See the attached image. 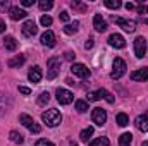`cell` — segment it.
<instances>
[{
    "instance_id": "obj_24",
    "label": "cell",
    "mask_w": 148,
    "mask_h": 146,
    "mask_svg": "<svg viewBox=\"0 0 148 146\" xmlns=\"http://www.w3.org/2000/svg\"><path fill=\"white\" fill-rule=\"evenodd\" d=\"M77 28H79V23L74 21L71 24H66V26H64V33H66V35H74V33L77 31Z\"/></svg>"
},
{
    "instance_id": "obj_27",
    "label": "cell",
    "mask_w": 148,
    "mask_h": 146,
    "mask_svg": "<svg viewBox=\"0 0 148 146\" xmlns=\"http://www.w3.org/2000/svg\"><path fill=\"white\" fill-rule=\"evenodd\" d=\"M76 110H77L79 113H84V112L88 110V102H84V100H77V102H76Z\"/></svg>"
},
{
    "instance_id": "obj_15",
    "label": "cell",
    "mask_w": 148,
    "mask_h": 146,
    "mask_svg": "<svg viewBox=\"0 0 148 146\" xmlns=\"http://www.w3.org/2000/svg\"><path fill=\"white\" fill-rule=\"evenodd\" d=\"M9 14H10V19L12 21H19V19H24L28 12L23 10V9H19V7H10L9 9Z\"/></svg>"
},
{
    "instance_id": "obj_30",
    "label": "cell",
    "mask_w": 148,
    "mask_h": 146,
    "mask_svg": "<svg viewBox=\"0 0 148 146\" xmlns=\"http://www.w3.org/2000/svg\"><path fill=\"white\" fill-rule=\"evenodd\" d=\"M38 5H40V9H41V10H50V9L53 7V3H52L50 0H41Z\"/></svg>"
},
{
    "instance_id": "obj_8",
    "label": "cell",
    "mask_w": 148,
    "mask_h": 146,
    "mask_svg": "<svg viewBox=\"0 0 148 146\" xmlns=\"http://www.w3.org/2000/svg\"><path fill=\"white\" fill-rule=\"evenodd\" d=\"M91 119H93V122L97 124V126H103L105 122H107V112L103 108H93L91 112Z\"/></svg>"
},
{
    "instance_id": "obj_39",
    "label": "cell",
    "mask_w": 148,
    "mask_h": 146,
    "mask_svg": "<svg viewBox=\"0 0 148 146\" xmlns=\"http://www.w3.org/2000/svg\"><path fill=\"white\" fill-rule=\"evenodd\" d=\"M21 3H23L24 7H29V5H33V0H23Z\"/></svg>"
},
{
    "instance_id": "obj_6",
    "label": "cell",
    "mask_w": 148,
    "mask_h": 146,
    "mask_svg": "<svg viewBox=\"0 0 148 146\" xmlns=\"http://www.w3.org/2000/svg\"><path fill=\"white\" fill-rule=\"evenodd\" d=\"M134 55L138 59H141V57L147 55V40L143 36H138L134 40Z\"/></svg>"
},
{
    "instance_id": "obj_14",
    "label": "cell",
    "mask_w": 148,
    "mask_h": 146,
    "mask_svg": "<svg viewBox=\"0 0 148 146\" xmlns=\"http://www.w3.org/2000/svg\"><path fill=\"white\" fill-rule=\"evenodd\" d=\"M136 127L141 132H148V113H143V115L136 117Z\"/></svg>"
},
{
    "instance_id": "obj_10",
    "label": "cell",
    "mask_w": 148,
    "mask_h": 146,
    "mask_svg": "<svg viewBox=\"0 0 148 146\" xmlns=\"http://www.w3.org/2000/svg\"><path fill=\"white\" fill-rule=\"evenodd\" d=\"M114 21H115V24H119L124 31H127V33H133L134 29H136V23L134 21H131V19H122V17H114Z\"/></svg>"
},
{
    "instance_id": "obj_38",
    "label": "cell",
    "mask_w": 148,
    "mask_h": 146,
    "mask_svg": "<svg viewBox=\"0 0 148 146\" xmlns=\"http://www.w3.org/2000/svg\"><path fill=\"white\" fill-rule=\"evenodd\" d=\"M91 46H93V38H88L86 43H84V48L88 50V48H91Z\"/></svg>"
},
{
    "instance_id": "obj_29",
    "label": "cell",
    "mask_w": 148,
    "mask_h": 146,
    "mask_svg": "<svg viewBox=\"0 0 148 146\" xmlns=\"http://www.w3.org/2000/svg\"><path fill=\"white\" fill-rule=\"evenodd\" d=\"M122 3H121V0H105V7H109V9H119Z\"/></svg>"
},
{
    "instance_id": "obj_3",
    "label": "cell",
    "mask_w": 148,
    "mask_h": 146,
    "mask_svg": "<svg viewBox=\"0 0 148 146\" xmlns=\"http://www.w3.org/2000/svg\"><path fill=\"white\" fill-rule=\"evenodd\" d=\"M124 74H126V62H124L121 57H117V59L114 60V64H112L110 77L112 79H121Z\"/></svg>"
},
{
    "instance_id": "obj_22",
    "label": "cell",
    "mask_w": 148,
    "mask_h": 146,
    "mask_svg": "<svg viewBox=\"0 0 148 146\" xmlns=\"http://www.w3.org/2000/svg\"><path fill=\"white\" fill-rule=\"evenodd\" d=\"M9 138H10V141H12V143H16V145H23V143H24L23 134H21V132H17V131H10Z\"/></svg>"
},
{
    "instance_id": "obj_11",
    "label": "cell",
    "mask_w": 148,
    "mask_h": 146,
    "mask_svg": "<svg viewBox=\"0 0 148 146\" xmlns=\"http://www.w3.org/2000/svg\"><path fill=\"white\" fill-rule=\"evenodd\" d=\"M36 33H38L36 23H35V21H31V19H28V21L23 24V35H24L26 38H33Z\"/></svg>"
},
{
    "instance_id": "obj_37",
    "label": "cell",
    "mask_w": 148,
    "mask_h": 146,
    "mask_svg": "<svg viewBox=\"0 0 148 146\" xmlns=\"http://www.w3.org/2000/svg\"><path fill=\"white\" fill-rule=\"evenodd\" d=\"M64 57H66V60H74V57H76V55H74L73 52H66V53H64Z\"/></svg>"
},
{
    "instance_id": "obj_5",
    "label": "cell",
    "mask_w": 148,
    "mask_h": 146,
    "mask_svg": "<svg viewBox=\"0 0 148 146\" xmlns=\"http://www.w3.org/2000/svg\"><path fill=\"white\" fill-rule=\"evenodd\" d=\"M102 98L107 100L109 103H114V102H115V98L112 96L107 89H98V91H95V93H88V102H95V100H102Z\"/></svg>"
},
{
    "instance_id": "obj_31",
    "label": "cell",
    "mask_w": 148,
    "mask_h": 146,
    "mask_svg": "<svg viewBox=\"0 0 148 146\" xmlns=\"http://www.w3.org/2000/svg\"><path fill=\"white\" fill-rule=\"evenodd\" d=\"M40 23H41V26H52V17L50 16H41V19H40Z\"/></svg>"
},
{
    "instance_id": "obj_20",
    "label": "cell",
    "mask_w": 148,
    "mask_h": 146,
    "mask_svg": "<svg viewBox=\"0 0 148 146\" xmlns=\"http://www.w3.org/2000/svg\"><path fill=\"white\" fill-rule=\"evenodd\" d=\"M24 62H26V57H24V55H16L14 59L9 60V67H12V69H14V67H21Z\"/></svg>"
},
{
    "instance_id": "obj_18",
    "label": "cell",
    "mask_w": 148,
    "mask_h": 146,
    "mask_svg": "<svg viewBox=\"0 0 148 146\" xmlns=\"http://www.w3.org/2000/svg\"><path fill=\"white\" fill-rule=\"evenodd\" d=\"M93 26H95V29L100 31V33L107 29V23H105V19H103L100 14H97V16L93 17Z\"/></svg>"
},
{
    "instance_id": "obj_13",
    "label": "cell",
    "mask_w": 148,
    "mask_h": 146,
    "mask_svg": "<svg viewBox=\"0 0 148 146\" xmlns=\"http://www.w3.org/2000/svg\"><path fill=\"white\" fill-rule=\"evenodd\" d=\"M40 41H41V45L52 48V46H55V35H53L52 31H45V33L41 35V38H40Z\"/></svg>"
},
{
    "instance_id": "obj_12",
    "label": "cell",
    "mask_w": 148,
    "mask_h": 146,
    "mask_svg": "<svg viewBox=\"0 0 148 146\" xmlns=\"http://www.w3.org/2000/svg\"><path fill=\"white\" fill-rule=\"evenodd\" d=\"M109 45L114 46V48H124V46H126V40L121 36V35L114 33V35L109 36Z\"/></svg>"
},
{
    "instance_id": "obj_25",
    "label": "cell",
    "mask_w": 148,
    "mask_h": 146,
    "mask_svg": "<svg viewBox=\"0 0 148 146\" xmlns=\"http://www.w3.org/2000/svg\"><path fill=\"white\" fill-rule=\"evenodd\" d=\"M115 120H117V126H121V127H126V126L129 124V117H127L126 113H117Z\"/></svg>"
},
{
    "instance_id": "obj_32",
    "label": "cell",
    "mask_w": 148,
    "mask_h": 146,
    "mask_svg": "<svg viewBox=\"0 0 148 146\" xmlns=\"http://www.w3.org/2000/svg\"><path fill=\"white\" fill-rule=\"evenodd\" d=\"M35 146H53V143L52 141H47V139H38Z\"/></svg>"
},
{
    "instance_id": "obj_9",
    "label": "cell",
    "mask_w": 148,
    "mask_h": 146,
    "mask_svg": "<svg viewBox=\"0 0 148 146\" xmlns=\"http://www.w3.org/2000/svg\"><path fill=\"white\" fill-rule=\"evenodd\" d=\"M71 72H73L74 76H77V77H81V79L90 77V69H88L84 64H73V65H71Z\"/></svg>"
},
{
    "instance_id": "obj_7",
    "label": "cell",
    "mask_w": 148,
    "mask_h": 146,
    "mask_svg": "<svg viewBox=\"0 0 148 146\" xmlns=\"http://www.w3.org/2000/svg\"><path fill=\"white\" fill-rule=\"evenodd\" d=\"M55 95H57V102H59L60 105H69V103H73V100H74L73 93L67 91V89H62V88H59Z\"/></svg>"
},
{
    "instance_id": "obj_17",
    "label": "cell",
    "mask_w": 148,
    "mask_h": 146,
    "mask_svg": "<svg viewBox=\"0 0 148 146\" xmlns=\"http://www.w3.org/2000/svg\"><path fill=\"white\" fill-rule=\"evenodd\" d=\"M131 79H133V81H147L148 79V69L143 67V69L133 71V72H131Z\"/></svg>"
},
{
    "instance_id": "obj_34",
    "label": "cell",
    "mask_w": 148,
    "mask_h": 146,
    "mask_svg": "<svg viewBox=\"0 0 148 146\" xmlns=\"http://www.w3.org/2000/svg\"><path fill=\"white\" fill-rule=\"evenodd\" d=\"M71 5H73V7H76V9H79V10H84V9H86L83 3H79V2H76V0H74V2H71Z\"/></svg>"
},
{
    "instance_id": "obj_26",
    "label": "cell",
    "mask_w": 148,
    "mask_h": 146,
    "mask_svg": "<svg viewBox=\"0 0 148 146\" xmlns=\"http://www.w3.org/2000/svg\"><path fill=\"white\" fill-rule=\"evenodd\" d=\"M90 146H110V141L107 138H97L90 143Z\"/></svg>"
},
{
    "instance_id": "obj_23",
    "label": "cell",
    "mask_w": 148,
    "mask_h": 146,
    "mask_svg": "<svg viewBox=\"0 0 148 146\" xmlns=\"http://www.w3.org/2000/svg\"><path fill=\"white\" fill-rule=\"evenodd\" d=\"M91 136H93V127H91V126H90V127H86V129H83V131H81V134H79L81 141H84V143H88Z\"/></svg>"
},
{
    "instance_id": "obj_21",
    "label": "cell",
    "mask_w": 148,
    "mask_h": 146,
    "mask_svg": "<svg viewBox=\"0 0 148 146\" xmlns=\"http://www.w3.org/2000/svg\"><path fill=\"white\" fill-rule=\"evenodd\" d=\"M131 143H133V134L131 132H124L119 138V146H131Z\"/></svg>"
},
{
    "instance_id": "obj_4",
    "label": "cell",
    "mask_w": 148,
    "mask_h": 146,
    "mask_svg": "<svg viewBox=\"0 0 148 146\" xmlns=\"http://www.w3.org/2000/svg\"><path fill=\"white\" fill-rule=\"evenodd\" d=\"M19 122H21L24 127H28L33 134H38V132L41 131V126L36 124V122L33 120V117H29L28 113H21V115H19Z\"/></svg>"
},
{
    "instance_id": "obj_33",
    "label": "cell",
    "mask_w": 148,
    "mask_h": 146,
    "mask_svg": "<svg viewBox=\"0 0 148 146\" xmlns=\"http://www.w3.org/2000/svg\"><path fill=\"white\" fill-rule=\"evenodd\" d=\"M60 21L62 23H69V12L67 10H62L60 12Z\"/></svg>"
},
{
    "instance_id": "obj_28",
    "label": "cell",
    "mask_w": 148,
    "mask_h": 146,
    "mask_svg": "<svg viewBox=\"0 0 148 146\" xmlns=\"http://www.w3.org/2000/svg\"><path fill=\"white\" fill-rule=\"evenodd\" d=\"M48 100H50L48 91H43V93L40 95V98H38V105H47V103H48Z\"/></svg>"
},
{
    "instance_id": "obj_19",
    "label": "cell",
    "mask_w": 148,
    "mask_h": 146,
    "mask_svg": "<svg viewBox=\"0 0 148 146\" xmlns=\"http://www.w3.org/2000/svg\"><path fill=\"white\" fill-rule=\"evenodd\" d=\"M3 46H5V50L14 52V50L17 48V41H16V38L14 36H5V40H3Z\"/></svg>"
},
{
    "instance_id": "obj_41",
    "label": "cell",
    "mask_w": 148,
    "mask_h": 146,
    "mask_svg": "<svg viewBox=\"0 0 148 146\" xmlns=\"http://www.w3.org/2000/svg\"><path fill=\"white\" fill-rule=\"evenodd\" d=\"M3 31H5V23L0 19V33H3Z\"/></svg>"
},
{
    "instance_id": "obj_35",
    "label": "cell",
    "mask_w": 148,
    "mask_h": 146,
    "mask_svg": "<svg viewBox=\"0 0 148 146\" xmlns=\"http://www.w3.org/2000/svg\"><path fill=\"white\" fill-rule=\"evenodd\" d=\"M19 93H23V95H29V93H31V89H29V88H26V86H19Z\"/></svg>"
},
{
    "instance_id": "obj_43",
    "label": "cell",
    "mask_w": 148,
    "mask_h": 146,
    "mask_svg": "<svg viewBox=\"0 0 148 146\" xmlns=\"http://www.w3.org/2000/svg\"><path fill=\"white\" fill-rule=\"evenodd\" d=\"M71 146H77V145H76V143H71Z\"/></svg>"
},
{
    "instance_id": "obj_1",
    "label": "cell",
    "mask_w": 148,
    "mask_h": 146,
    "mask_svg": "<svg viewBox=\"0 0 148 146\" xmlns=\"http://www.w3.org/2000/svg\"><path fill=\"white\" fill-rule=\"evenodd\" d=\"M41 120H43L48 127H55V126H59V124L62 122V115H60L59 110L50 108V110H47V112L41 113Z\"/></svg>"
},
{
    "instance_id": "obj_44",
    "label": "cell",
    "mask_w": 148,
    "mask_h": 146,
    "mask_svg": "<svg viewBox=\"0 0 148 146\" xmlns=\"http://www.w3.org/2000/svg\"><path fill=\"white\" fill-rule=\"evenodd\" d=\"M147 24H148V19H147Z\"/></svg>"
},
{
    "instance_id": "obj_40",
    "label": "cell",
    "mask_w": 148,
    "mask_h": 146,
    "mask_svg": "<svg viewBox=\"0 0 148 146\" xmlns=\"http://www.w3.org/2000/svg\"><path fill=\"white\" fill-rule=\"evenodd\" d=\"M126 9H127V10H133V9H134V3H133V2H127V3H126Z\"/></svg>"
},
{
    "instance_id": "obj_2",
    "label": "cell",
    "mask_w": 148,
    "mask_h": 146,
    "mask_svg": "<svg viewBox=\"0 0 148 146\" xmlns=\"http://www.w3.org/2000/svg\"><path fill=\"white\" fill-rule=\"evenodd\" d=\"M60 72V60L57 57L48 59L47 62V79H55Z\"/></svg>"
},
{
    "instance_id": "obj_16",
    "label": "cell",
    "mask_w": 148,
    "mask_h": 146,
    "mask_svg": "<svg viewBox=\"0 0 148 146\" xmlns=\"http://www.w3.org/2000/svg\"><path fill=\"white\" fill-rule=\"evenodd\" d=\"M41 69L38 67V65H35V67H31L29 69V72H28V79L31 81V83H40L41 81Z\"/></svg>"
},
{
    "instance_id": "obj_42",
    "label": "cell",
    "mask_w": 148,
    "mask_h": 146,
    "mask_svg": "<svg viewBox=\"0 0 148 146\" xmlns=\"http://www.w3.org/2000/svg\"><path fill=\"white\" fill-rule=\"evenodd\" d=\"M141 146H148V141H145V143H143V145H141Z\"/></svg>"
},
{
    "instance_id": "obj_36",
    "label": "cell",
    "mask_w": 148,
    "mask_h": 146,
    "mask_svg": "<svg viewBox=\"0 0 148 146\" xmlns=\"http://www.w3.org/2000/svg\"><path fill=\"white\" fill-rule=\"evenodd\" d=\"M138 12H140V14H147V12H148V7L145 5V3H143V5H138Z\"/></svg>"
}]
</instances>
